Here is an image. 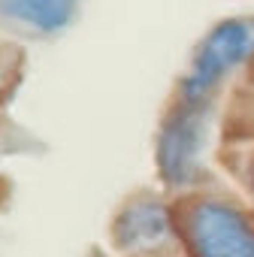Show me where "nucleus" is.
<instances>
[{
    "label": "nucleus",
    "instance_id": "7",
    "mask_svg": "<svg viewBox=\"0 0 254 257\" xmlns=\"http://www.w3.org/2000/svg\"><path fill=\"white\" fill-rule=\"evenodd\" d=\"M248 91H251V115H248V131H251V127H254V79H251Z\"/></svg>",
    "mask_w": 254,
    "mask_h": 257
},
{
    "label": "nucleus",
    "instance_id": "3",
    "mask_svg": "<svg viewBox=\"0 0 254 257\" xmlns=\"http://www.w3.org/2000/svg\"><path fill=\"white\" fill-rule=\"evenodd\" d=\"M212 106H191L173 100L155 137V164L167 188H191L203 173V152L209 137Z\"/></svg>",
    "mask_w": 254,
    "mask_h": 257
},
{
    "label": "nucleus",
    "instance_id": "1",
    "mask_svg": "<svg viewBox=\"0 0 254 257\" xmlns=\"http://www.w3.org/2000/svg\"><path fill=\"white\" fill-rule=\"evenodd\" d=\"M248 61H254V19H221L197 43L191 67L179 79L176 100L212 106L224 79Z\"/></svg>",
    "mask_w": 254,
    "mask_h": 257
},
{
    "label": "nucleus",
    "instance_id": "5",
    "mask_svg": "<svg viewBox=\"0 0 254 257\" xmlns=\"http://www.w3.org/2000/svg\"><path fill=\"white\" fill-rule=\"evenodd\" d=\"M79 0H0V19L37 34H61L73 25Z\"/></svg>",
    "mask_w": 254,
    "mask_h": 257
},
{
    "label": "nucleus",
    "instance_id": "2",
    "mask_svg": "<svg viewBox=\"0 0 254 257\" xmlns=\"http://www.w3.org/2000/svg\"><path fill=\"white\" fill-rule=\"evenodd\" d=\"M176 227L191 257H254V218L227 197H188Z\"/></svg>",
    "mask_w": 254,
    "mask_h": 257
},
{
    "label": "nucleus",
    "instance_id": "4",
    "mask_svg": "<svg viewBox=\"0 0 254 257\" xmlns=\"http://www.w3.org/2000/svg\"><path fill=\"white\" fill-rule=\"evenodd\" d=\"M173 212L152 194H137L124 203V209L112 221V239L121 251L155 248L173 236Z\"/></svg>",
    "mask_w": 254,
    "mask_h": 257
},
{
    "label": "nucleus",
    "instance_id": "6",
    "mask_svg": "<svg viewBox=\"0 0 254 257\" xmlns=\"http://www.w3.org/2000/svg\"><path fill=\"white\" fill-rule=\"evenodd\" d=\"M245 179H248V185H251V191H254V152H251V158H248V167H245Z\"/></svg>",
    "mask_w": 254,
    "mask_h": 257
}]
</instances>
